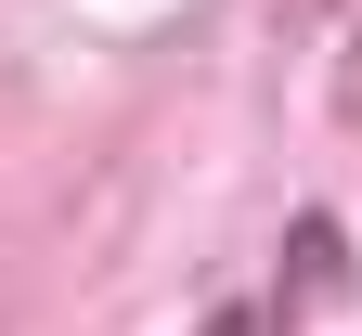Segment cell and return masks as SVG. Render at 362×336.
<instances>
[{"label": "cell", "instance_id": "obj_2", "mask_svg": "<svg viewBox=\"0 0 362 336\" xmlns=\"http://www.w3.org/2000/svg\"><path fill=\"white\" fill-rule=\"evenodd\" d=\"M220 336H272V311H259V298H233V323H220Z\"/></svg>", "mask_w": 362, "mask_h": 336}, {"label": "cell", "instance_id": "obj_1", "mask_svg": "<svg viewBox=\"0 0 362 336\" xmlns=\"http://www.w3.org/2000/svg\"><path fill=\"white\" fill-rule=\"evenodd\" d=\"M337 104H349V117H362V39H349V65H337Z\"/></svg>", "mask_w": 362, "mask_h": 336}]
</instances>
